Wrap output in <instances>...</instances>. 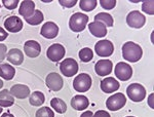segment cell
I'll use <instances>...</instances> for the list:
<instances>
[{
    "mask_svg": "<svg viewBox=\"0 0 154 117\" xmlns=\"http://www.w3.org/2000/svg\"><path fill=\"white\" fill-rule=\"evenodd\" d=\"M51 108L54 109V110L60 114H64L67 111V105L62 99H59V98L51 99Z\"/></svg>",
    "mask_w": 154,
    "mask_h": 117,
    "instance_id": "d4e9b609",
    "label": "cell"
},
{
    "mask_svg": "<svg viewBox=\"0 0 154 117\" xmlns=\"http://www.w3.org/2000/svg\"><path fill=\"white\" fill-rule=\"evenodd\" d=\"M71 106H72V108H74L75 110L82 111V110L88 109V107L89 106V101L85 96H82V94H77V96L72 98Z\"/></svg>",
    "mask_w": 154,
    "mask_h": 117,
    "instance_id": "ac0fdd59",
    "label": "cell"
},
{
    "mask_svg": "<svg viewBox=\"0 0 154 117\" xmlns=\"http://www.w3.org/2000/svg\"><path fill=\"white\" fill-rule=\"evenodd\" d=\"M88 23V17L82 12H75L69 20V27L73 32H81Z\"/></svg>",
    "mask_w": 154,
    "mask_h": 117,
    "instance_id": "7a4b0ae2",
    "label": "cell"
},
{
    "mask_svg": "<svg viewBox=\"0 0 154 117\" xmlns=\"http://www.w3.org/2000/svg\"><path fill=\"white\" fill-rule=\"evenodd\" d=\"M0 117H14V115H12L11 113H8V112H6V113H3Z\"/></svg>",
    "mask_w": 154,
    "mask_h": 117,
    "instance_id": "ab89813d",
    "label": "cell"
},
{
    "mask_svg": "<svg viewBox=\"0 0 154 117\" xmlns=\"http://www.w3.org/2000/svg\"><path fill=\"white\" fill-rule=\"evenodd\" d=\"M60 71L66 77H72L78 72V64L74 59L68 58L60 64Z\"/></svg>",
    "mask_w": 154,
    "mask_h": 117,
    "instance_id": "8992f818",
    "label": "cell"
},
{
    "mask_svg": "<svg viewBox=\"0 0 154 117\" xmlns=\"http://www.w3.org/2000/svg\"><path fill=\"white\" fill-rule=\"evenodd\" d=\"M142 11L148 14H154V1H152V0H150V1H143Z\"/></svg>",
    "mask_w": 154,
    "mask_h": 117,
    "instance_id": "4dcf8cb0",
    "label": "cell"
},
{
    "mask_svg": "<svg viewBox=\"0 0 154 117\" xmlns=\"http://www.w3.org/2000/svg\"><path fill=\"white\" fill-rule=\"evenodd\" d=\"M3 5L7 9H16L17 6L19 5V0H2Z\"/></svg>",
    "mask_w": 154,
    "mask_h": 117,
    "instance_id": "d6a6232c",
    "label": "cell"
},
{
    "mask_svg": "<svg viewBox=\"0 0 154 117\" xmlns=\"http://www.w3.org/2000/svg\"><path fill=\"white\" fill-rule=\"evenodd\" d=\"M6 51H7V47L4 44L0 43V63L5 59L6 57Z\"/></svg>",
    "mask_w": 154,
    "mask_h": 117,
    "instance_id": "e575fe53",
    "label": "cell"
},
{
    "mask_svg": "<svg viewBox=\"0 0 154 117\" xmlns=\"http://www.w3.org/2000/svg\"><path fill=\"white\" fill-rule=\"evenodd\" d=\"M7 36H8V33H7L3 28L0 27V41L5 40V39L7 38Z\"/></svg>",
    "mask_w": 154,
    "mask_h": 117,
    "instance_id": "8d00e7d4",
    "label": "cell"
},
{
    "mask_svg": "<svg viewBox=\"0 0 154 117\" xmlns=\"http://www.w3.org/2000/svg\"><path fill=\"white\" fill-rule=\"evenodd\" d=\"M9 91L17 99H26L27 97L30 96V88L25 84H16L11 86Z\"/></svg>",
    "mask_w": 154,
    "mask_h": 117,
    "instance_id": "ffe728a7",
    "label": "cell"
},
{
    "mask_svg": "<svg viewBox=\"0 0 154 117\" xmlns=\"http://www.w3.org/2000/svg\"><path fill=\"white\" fill-rule=\"evenodd\" d=\"M2 110H3V109H2V107H1V106H0V114H1V113H2Z\"/></svg>",
    "mask_w": 154,
    "mask_h": 117,
    "instance_id": "b9f144b4",
    "label": "cell"
},
{
    "mask_svg": "<svg viewBox=\"0 0 154 117\" xmlns=\"http://www.w3.org/2000/svg\"><path fill=\"white\" fill-rule=\"evenodd\" d=\"M43 14L40 11H35L34 14L30 17L29 19H26L25 21L27 22L29 25H32V26H36V25H39L43 22Z\"/></svg>",
    "mask_w": 154,
    "mask_h": 117,
    "instance_id": "4316f807",
    "label": "cell"
},
{
    "mask_svg": "<svg viewBox=\"0 0 154 117\" xmlns=\"http://www.w3.org/2000/svg\"><path fill=\"white\" fill-rule=\"evenodd\" d=\"M128 117H134V116H128Z\"/></svg>",
    "mask_w": 154,
    "mask_h": 117,
    "instance_id": "7bdbcfd3",
    "label": "cell"
},
{
    "mask_svg": "<svg viewBox=\"0 0 154 117\" xmlns=\"http://www.w3.org/2000/svg\"><path fill=\"white\" fill-rule=\"evenodd\" d=\"M91 77L88 73H81L74 78L73 88L77 93H85L91 88Z\"/></svg>",
    "mask_w": 154,
    "mask_h": 117,
    "instance_id": "3957f363",
    "label": "cell"
},
{
    "mask_svg": "<svg viewBox=\"0 0 154 117\" xmlns=\"http://www.w3.org/2000/svg\"><path fill=\"white\" fill-rule=\"evenodd\" d=\"M119 86V82L114 77H107L101 81V89L106 94H111L118 91Z\"/></svg>",
    "mask_w": 154,
    "mask_h": 117,
    "instance_id": "2e32d148",
    "label": "cell"
},
{
    "mask_svg": "<svg viewBox=\"0 0 154 117\" xmlns=\"http://www.w3.org/2000/svg\"><path fill=\"white\" fill-rule=\"evenodd\" d=\"M40 34L46 39H54L59 34V27L54 22H46L41 27Z\"/></svg>",
    "mask_w": 154,
    "mask_h": 117,
    "instance_id": "7c38bea8",
    "label": "cell"
},
{
    "mask_svg": "<svg viewBox=\"0 0 154 117\" xmlns=\"http://www.w3.org/2000/svg\"><path fill=\"white\" fill-rule=\"evenodd\" d=\"M126 23L131 28L140 29L145 25L146 18L143 14H141L139 11H133L126 17Z\"/></svg>",
    "mask_w": 154,
    "mask_h": 117,
    "instance_id": "9c48e42d",
    "label": "cell"
},
{
    "mask_svg": "<svg viewBox=\"0 0 154 117\" xmlns=\"http://www.w3.org/2000/svg\"><path fill=\"white\" fill-rule=\"evenodd\" d=\"M14 104V98L8 89H3L0 91V106L11 107Z\"/></svg>",
    "mask_w": 154,
    "mask_h": 117,
    "instance_id": "603a6c76",
    "label": "cell"
},
{
    "mask_svg": "<svg viewBox=\"0 0 154 117\" xmlns=\"http://www.w3.org/2000/svg\"><path fill=\"white\" fill-rule=\"evenodd\" d=\"M128 97L133 102H141L146 97V89L140 83H133L130 84L126 88Z\"/></svg>",
    "mask_w": 154,
    "mask_h": 117,
    "instance_id": "277c9868",
    "label": "cell"
},
{
    "mask_svg": "<svg viewBox=\"0 0 154 117\" xmlns=\"http://www.w3.org/2000/svg\"><path fill=\"white\" fill-rule=\"evenodd\" d=\"M88 29H89V32L96 37L102 38V37L107 35V27L103 23H101V22L94 21V22H91V23H89Z\"/></svg>",
    "mask_w": 154,
    "mask_h": 117,
    "instance_id": "d6986e66",
    "label": "cell"
},
{
    "mask_svg": "<svg viewBox=\"0 0 154 117\" xmlns=\"http://www.w3.org/2000/svg\"><path fill=\"white\" fill-rule=\"evenodd\" d=\"M45 83L46 86L53 91H61L62 88L64 85V81L63 78L60 74L56 73V72H51L46 76L45 79Z\"/></svg>",
    "mask_w": 154,
    "mask_h": 117,
    "instance_id": "8fae6325",
    "label": "cell"
},
{
    "mask_svg": "<svg viewBox=\"0 0 154 117\" xmlns=\"http://www.w3.org/2000/svg\"><path fill=\"white\" fill-rule=\"evenodd\" d=\"M16 75V69L8 64L0 63V77L5 80H11Z\"/></svg>",
    "mask_w": 154,
    "mask_h": 117,
    "instance_id": "7402d4cb",
    "label": "cell"
},
{
    "mask_svg": "<svg viewBox=\"0 0 154 117\" xmlns=\"http://www.w3.org/2000/svg\"><path fill=\"white\" fill-rule=\"evenodd\" d=\"M35 11V3L33 1H30V0H24L21 2V5L19 8V14H21L23 18L29 19L32 14Z\"/></svg>",
    "mask_w": 154,
    "mask_h": 117,
    "instance_id": "e0dca14e",
    "label": "cell"
},
{
    "mask_svg": "<svg viewBox=\"0 0 154 117\" xmlns=\"http://www.w3.org/2000/svg\"><path fill=\"white\" fill-rule=\"evenodd\" d=\"M98 1L97 0H80L79 7L84 11H93L96 8Z\"/></svg>",
    "mask_w": 154,
    "mask_h": 117,
    "instance_id": "83f0119b",
    "label": "cell"
},
{
    "mask_svg": "<svg viewBox=\"0 0 154 117\" xmlns=\"http://www.w3.org/2000/svg\"><path fill=\"white\" fill-rule=\"evenodd\" d=\"M3 88V81L0 79V88Z\"/></svg>",
    "mask_w": 154,
    "mask_h": 117,
    "instance_id": "60d3db41",
    "label": "cell"
},
{
    "mask_svg": "<svg viewBox=\"0 0 154 117\" xmlns=\"http://www.w3.org/2000/svg\"><path fill=\"white\" fill-rule=\"evenodd\" d=\"M6 58L8 60L9 63L12 65L19 66L24 62V54L19 48H11L8 51V54H6Z\"/></svg>",
    "mask_w": 154,
    "mask_h": 117,
    "instance_id": "44dd1931",
    "label": "cell"
},
{
    "mask_svg": "<svg viewBox=\"0 0 154 117\" xmlns=\"http://www.w3.org/2000/svg\"><path fill=\"white\" fill-rule=\"evenodd\" d=\"M24 51L29 58H37L41 53L40 43L35 40H28L24 44Z\"/></svg>",
    "mask_w": 154,
    "mask_h": 117,
    "instance_id": "9a60e30c",
    "label": "cell"
},
{
    "mask_svg": "<svg viewBox=\"0 0 154 117\" xmlns=\"http://www.w3.org/2000/svg\"><path fill=\"white\" fill-rule=\"evenodd\" d=\"M4 27L11 33H17L23 29V21L17 16H11L4 21Z\"/></svg>",
    "mask_w": 154,
    "mask_h": 117,
    "instance_id": "4fadbf2b",
    "label": "cell"
},
{
    "mask_svg": "<svg viewBox=\"0 0 154 117\" xmlns=\"http://www.w3.org/2000/svg\"><path fill=\"white\" fill-rule=\"evenodd\" d=\"M114 74L117 77L119 80L126 81L131 78L133 76V68L128 63H123V62H119L116 64Z\"/></svg>",
    "mask_w": 154,
    "mask_h": 117,
    "instance_id": "ba28073f",
    "label": "cell"
},
{
    "mask_svg": "<svg viewBox=\"0 0 154 117\" xmlns=\"http://www.w3.org/2000/svg\"><path fill=\"white\" fill-rule=\"evenodd\" d=\"M126 103V98L122 93H117L109 97L106 101L107 109L111 111H117L121 109Z\"/></svg>",
    "mask_w": 154,
    "mask_h": 117,
    "instance_id": "5b68a950",
    "label": "cell"
},
{
    "mask_svg": "<svg viewBox=\"0 0 154 117\" xmlns=\"http://www.w3.org/2000/svg\"><path fill=\"white\" fill-rule=\"evenodd\" d=\"M142 56H143L142 47L139 45V44H137L133 41H128L123 44L122 57L128 62L136 63V62L140 61Z\"/></svg>",
    "mask_w": 154,
    "mask_h": 117,
    "instance_id": "6da1fadb",
    "label": "cell"
},
{
    "mask_svg": "<svg viewBox=\"0 0 154 117\" xmlns=\"http://www.w3.org/2000/svg\"><path fill=\"white\" fill-rule=\"evenodd\" d=\"M95 51L97 53L99 57L102 58H107V57H110L114 51V45L110 40H100L97 42L95 45Z\"/></svg>",
    "mask_w": 154,
    "mask_h": 117,
    "instance_id": "30bf717a",
    "label": "cell"
},
{
    "mask_svg": "<svg viewBox=\"0 0 154 117\" xmlns=\"http://www.w3.org/2000/svg\"><path fill=\"white\" fill-rule=\"evenodd\" d=\"M99 2H100V5L103 7L104 9H107V11L113 9L114 7L116 6L115 0H100Z\"/></svg>",
    "mask_w": 154,
    "mask_h": 117,
    "instance_id": "1f68e13d",
    "label": "cell"
},
{
    "mask_svg": "<svg viewBox=\"0 0 154 117\" xmlns=\"http://www.w3.org/2000/svg\"><path fill=\"white\" fill-rule=\"evenodd\" d=\"M59 3L61 4L62 6L70 8V7H73L76 5L77 1L76 0H59Z\"/></svg>",
    "mask_w": 154,
    "mask_h": 117,
    "instance_id": "836d02e7",
    "label": "cell"
},
{
    "mask_svg": "<svg viewBox=\"0 0 154 117\" xmlns=\"http://www.w3.org/2000/svg\"><path fill=\"white\" fill-rule=\"evenodd\" d=\"M93 117H111V116H110V114L105 110H99L94 114Z\"/></svg>",
    "mask_w": 154,
    "mask_h": 117,
    "instance_id": "d590c367",
    "label": "cell"
},
{
    "mask_svg": "<svg viewBox=\"0 0 154 117\" xmlns=\"http://www.w3.org/2000/svg\"><path fill=\"white\" fill-rule=\"evenodd\" d=\"M113 64L110 60H100L95 65V71L99 76H107L112 72Z\"/></svg>",
    "mask_w": 154,
    "mask_h": 117,
    "instance_id": "5bb4252c",
    "label": "cell"
},
{
    "mask_svg": "<svg viewBox=\"0 0 154 117\" xmlns=\"http://www.w3.org/2000/svg\"><path fill=\"white\" fill-rule=\"evenodd\" d=\"M44 102H45V97H44V94L41 91H34V93H32V94L29 98V103L32 106H35V107L41 106Z\"/></svg>",
    "mask_w": 154,
    "mask_h": 117,
    "instance_id": "cb8c5ba5",
    "label": "cell"
},
{
    "mask_svg": "<svg viewBox=\"0 0 154 117\" xmlns=\"http://www.w3.org/2000/svg\"><path fill=\"white\" fill-rule=\"evenodd\" d=\"M95 21L96 22H101V23H103L106 27H112L113 23H114L112 16L109 14H107V12H100V14H96Z\"/></svg>",
    "mask_w": 154,
    "mask_h": 117,
    "instance_id": "484cf974",
    "label": "cell"
},
{
    "mask_svg": "<svg viewBox=\"0 0 154 117\" xmlns=\"http://www.w3.org/2000/svg\"><path fill=\"white\" fill-rule=\"evenodd\" d=\"M94 113L91 111H85L80 115V117H93Z\"/></svg>",
    "mask_w": 154,
    "mask_h": 117,
    "instance_id": "f35d334b",
    "label": "cell"
},
{
    "mask_svg": "<svg viewBox=\"0 0 154 117\" xmlns=\"http://www.w3.org/2000/svg\"><path fill=\"white\" fill-rule=\"evenodd\" d=\"M36 117H54V113L49 107H41L37 110Z\"/></svg>",
    "mask_w": 154,
    "mask_h": 117,
    "instance_id": "f546056e",
    "label": "cell"
},
{
    "mask_svg": "<svg viewBox=\"0 0 154 117\" xmlns=\"http://www.w3.org/2000/svg\"><path fill=\"white\" fill-rule=\"evenodd\" d=\"M148 105L150 107L151 109L154 108V105H153V94H150L148 97Z\"/></svg>",
    "mask_w": 154,
    "mask_h": 117,
    "instance_id": "74e56055",
    "label": "cell"
},
{
    "mask_svg": "<svg viewBox=\"0 0 154 117\" xmlns=\"http://www.w3.org/2000/svg\"><path fill=\"white\" fill-rule=\"evenodd\" d=\"M93 58H94V53L88 47H84V48H82L79 51V59L83 63H88V62L91 61Z\"/></svg>",
    "mask_w": 154,
    "mask_h": 117,
    "instance_id": "f1b7e54d",
    "label": "cell"
},
{
    "mask_svg": "<svg viewBox=\"0 0 154 117\" xmlns=\"http://www.w3.org/2000/svg\"><path fill=\"white\" fill-rule=\"evenodd\" d=\"M65 54H66L65 47L60 43L51 44L48 48V51H46L48 58L51 62H54V63H58L61 60H63V58L65 57Z\"/></svg>",
    "mask_w": 154,
    "mask_h": 117,
    "instance_id": "52a82bcc",
    "label": "cell"
}]
</instances>
